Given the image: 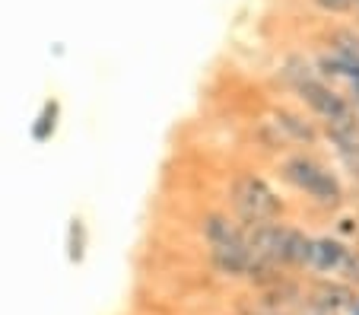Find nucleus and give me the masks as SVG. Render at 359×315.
<instances>
[{"label":"nucleus","instance_id":"nucleus-1","mask_svg":"<svg viewBox=\"0 0 359 315\" xmlns=\"http://www.w3.org/2000/svg\"><path fill=\"white\" fill-rule=\"evenodd\" d=\"M280 178L292 192H299L309 204H315L318 210H340L346 201V192L340 185L337 172L327 163H321L312 150H290L277 159Z\"/></svg>","mask_w":359,"mask_h":315},{"label":"nucleus","instance_id":"nucleus-2","mask_svg":"<svg viewBox=\"0 0 359 315\" xmlns=\"http://www.w3.org/2000/svg\"><path fill=\"white\" fill-rule=\"evenodd\" d=\"M229 207L232 217L242 227H258V223H277L283 220L286 204L273 185L258 172H236L229 178Z\"/></svg>","mask_w":359,"mask_h":315},{"label":"nucleus","instance_id":"nucleus-3","mask_svg":"<svg viewBox=\"0 0 359 315\" xmlns=\"http://www.w3.org/2000/svg\"><path fill=\"white\" fill-rule=\"evenodd\" d=\"M299 96V102L305 105V109L312 112V118L318 121V128H325V124H337V121H350V118H356V109H353V102L340 93L337 86H331V83H325L318 74L309 76V80H302L296 89H292Z\"/></svg>","mask_w":359,"mask_h":315},{"label":"nucleus","instance_id":"nucleus-4","mask_svg":"<svg viewBox=\"0 0 359 315\" xmlns=\"http://www.w3.org/2000/svg\"><path fill=\"white\" fill-rule=\"evenodd\" d=\"M305 302V281L299 274H286L267 287L255 290L245 312L258 315H296V309Z\"/></svg>","mask_w":359,"mask_h":315},{"label":"nucleus","instance_id":"nucleus-5","mask_svg":"<svg viewBox=\"0 0 359 315\" xmlns=\"http://www.w3.org/2000/svg\"><path fill=\"white\" fill-rule=\"evenodd\" d=\"M267 121L273 124L286 147H299V150H312L321 144V128L312 115H305L302 109H292V105H273Z\"/></svg>","mask_w":359,"mask_h":315},{"label":"nucleus","instance_id":"nucleus-6","mask_svg":"<svg viewBox=\"0 0 359 315\" xmlns=\"http://www.w3.org/2000/svg\"><path fill=\"white\" fill-rule=\"evenodd\" d=\"M346 252H350V246H346L344 239H337L334 233L312 236L302 274H309L312 281H318V277H340V267H344V261H346Z\"/></svg>","mask_w":359,"mask_h":315},{"label":"nucleus","instance_id":"nucleus-7","mask_svg":"<svg viewBox=\"0 0 359 315\" xmlns=\"http://www.w3.org/2000/svg\"><path fill=\"white\" fill-rule=\"evenodd\" d=\"M356 290L346 287L337 277H318V281H305V302L321 309L325 315H346V309L356 300Z\"/></svg>","mask_w":359,"mask_h":315},{"label":"nucleus","instance_id":"nucleus-8","mask_svg":"<svg viewBox=\"0 0 359 315\" xmlns=\"http://www.w3.org/2000/svg\"><path fill=\"white\" fill-rule=\"evenodd\" d=\"M248 264H251V252L245 246V233H242V239L223 242V246L210 248V267L219 277H226V281H245Z\"/></svg>","mask_w":359,"mask_h":315},{"label":"nucleus","instance_id":"nucleus-9","mask_svg":"<svg viewBox=\"0 0 359 315\" xmlns=\"http://www.w3.org/2000/svg\"><path fill=\"white\" fill-rule=\"evenodd\" d=\"M201 236L207 242V248L223 246V242H236L242 239V223L226 210H207L201 217Z\"/></svg>","mask_w":359,"mask_h":315},{"label":"nucleus","instance_id":"nucleus-10","mask_svg":"<svg viewBox=\"0 0 359 315\" xmlns=\"http://www.w3.org/2000/svg\"><path fill=\"white\" fill-rule=\"evenodd\" d=\"M325 48L331 55L344 58L350 64H359V32L353 26H334L325 35Z\"/></svg>","mask_w":359,"mask_h":315},{"label":"nucleus","instance_id":"nucleus-11","mask_svg":"<svg viewBox=\"0 0 359 315\" xmlns=\"http://www.w3.org/2000/svg\"><path fill=\"white\" fill-rule=\"evenodd\" d=\"M67 261L70 264H83L86 261V246H89V233H86V223L83 217H74L67 227Z\"/></svg>","mask_w":359,"mask_h":315},{"label":"nucleus","instance_id":"nucleus-12","mask_svg":"<svg viewBox=\"0 0 359 315\" xmlns=\"http://www.w3.org/2000/svg\"><path fill=\"white\" fill-rule=\"evenodd\" d=\"M57 115H61V105L51 99V102H45L41 105V115H39V121L32 124V138L39 140H48L51 134H55V128H57Z\"/></svg>","mask_w":359,"mask_h":315},{"label":"nucleus","instance_id":"nucleus-13","mask_svg":"<svg viewBox=\"0 0 359 315\" xmlns=\"http://www.w3.org/2000/svg\"><path fill=\"white\" fill-rule=\"evenodd\" d=\"M337 281H344L346 287H353L359 293V246H350V252H346V261H344V267H340Z\"/></svg>","mask_w":359,"mask_h":315},{"label":"nucleus","instance_id":"nucleus-14","mask_svg":"<svg viewBox=\"0 0 359 315\" xmlns=\"http://www.w3.org/2000/svg\"><path fill=\"white\" fill-rule=\"evenodd\" d=\"M337 163L344 166V172L359 185V147L356 150H337Z\"/></svg>","mask_w":359,"mask_h":315},{"label":"nucleus","instance_id":"nucleus-15","mask_svg":"<svg viewBox=\"0 0 359 315\" xmlns=\"http://www.w3.org/2000/svg\"><path fill=\"white\" fill-rule=\"evenodd\" d=\"M312 4L327 16H340V13H350L353 10L350 0H312Z\"/></svg>","mask_w":359,"mask_h":315},{"label":"nucleus","instance_id":"nucleus-16","mask_svg":"<svg viewBox=\"0 0 359 315\" xmlns=\"http://www.w3.org/2000/svg\"><path fill=\"white\" fill-rule=\"evenodd\" d=\"M346 315H359V296H356V300H353V306L346 309Z\"/></svg>","mask_w":359,"mask_h":315},{"label":"nucleus","instance_id":"nucleus-17","mask_svg":"<svg viewBox=\"0 0 359 315\" xmlns=\"http://www.w3.org/2000/svg\"><path fill=\"white\" fill-rule=\"evenodd\" d=\"M353 204H356V217H359V194H353Z\"/></svg>","mask_w":359,"mask_h":315},{"label":"nucleus","instance_id":"nucleus-18","mask_svg":"<svg viewBox=\"0 0 359 315\" xmlns=\"http://www.w3.org/2000/svg\"><path fill=\"white\" fill-rule=\"evenodd\" d=\"M350 4H353V10H359V0H350Z\"/></svg>","mask_w":359,"mask_h":315},{"label":"nucleus","instance_id":"nucleus-19","mask_svg":"<svg viewBox=\"0 0 359 315\" xmlns=\"http://www.w3.org/2000/svg\"><path fill=\"white\" fill-rule=\"evenodd\" d=\"M242 315H258V312H242Z\"/></svg>","mask_w":359,"mask_h":315},{"label":"nucleus","instance_id":"nucleus-20","mask_svg":"<svg viewBox=\"0 0 359 315\" xmlns=\"http://www.w3.org/2000/svg\"><path fill=\"white\" fill-rule=\"evenodd\" d=\"M356 115H359V105H356Z\"/></svg>","mask_w":359,"mask_h":315}]
</instances>
